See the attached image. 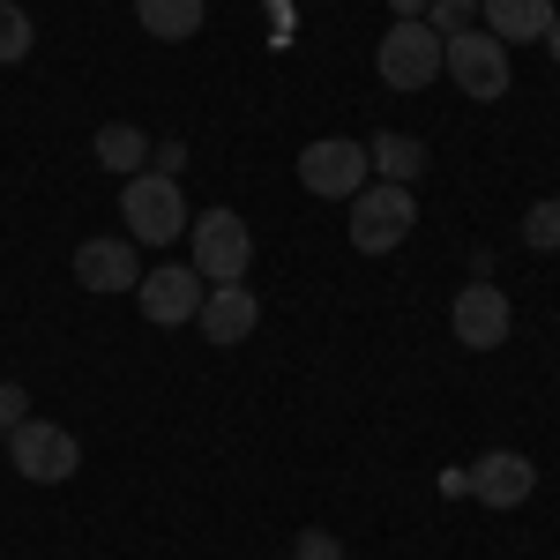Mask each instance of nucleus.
<instances>
[{
    "label": "nucleus",
    "mask_w": 560,
    "mask_h": 560,
    "mask_svg": "<svg viewBox=\"0 0 560 560\" xmlns=\"http://www.w3.org/2000/svg\"><path fill=\"white\" fill-rule=\"evenodd\" d=\"M187 247H195V277L202 284H247V261H255V232L240 224V210H202L187 224Z\"/></svg>",
    "instance_id": "f257e3e1"
},
{
    "label": "nucleus",
    "mask_w": 560,
    "mask_h": 560,
    "mask_svg": "<svg viewBox=\"0 0 560 560\" xmlns=\"http://www.w3.org/2000/svg\"><path fill=\"white\" fill-rule=\"evenodd\" d=\"M441 75H456V90H464V97L493 105V97H509V45L471 23V31L441 38Z\"/></svg>",
    "instance_id": "f03ea898"
},
{
    "label": "nucleus",
    "mask_w": 560,
    "mask_h": 560,
    "mask_svg": "<svg viewBox=\"0 0 560 560\" xmlns=\"http://www.w3.org/2000/svg\"><path fill=\"white\" fill-rule=\"evenodd\" d=\"M120 210H128V232L142 240V247H173L179 232L195 224L179 179H165V173H135L128 187H120Z\"/></svg>",
    "instance_id": "7ed1b4c3"
},
{
    "label": "nucleus",
    "mask_w": 560,
    "mask_h": 560,
    "mask_svg": "<svg viewBox=\"0 0 560 560\" xmlns=\"http://www.w3.org/2000/svg\"><path fill=\"white\" fill-rule=\"evenodd\" d=\"M8 464L31 486H68V478L83 471V448H75V433L52 427V419H23V427L8 433Z\"/></svg>",
    "instance_id": "20e7f679"
},
{
    "label": "nucleus",
    "mask_w": 560,
    "mask_h": 560,
    "mask_svg": "<svg viewBox=\"0 0 560 560\" xmlns=\"http://www.w3.org/2000/svg\"><path fill=\"white\" fill-rule=\"evenodd\" d=\"M419 224V210H411V187H359L351 195V247L359 255H388V247H404V232Z\"/></svg>",
    "instance_id": "39448f33"
},
{
    "label": "nucleus",
    "mask_w": 560,
    "mask_h": 560,
    "mask_svg": "<svg viewBox=\"0 0 560 560\" xmlns=\"http://www.w3.org/2000/svg\"><path fill=\"white\" fill-rule=\"evenodd\" d=\"M374 68H382L388 90H427L441 75V31H427L419 15L411 23H388L382 45H374Z\"/></svg>",
    "instance_id": "423d86ee"
},
{
    "label": "nucleus",
    "mask_w": 560,
    "mask_h": 560,
    "mask_svg": "<svg viewBox=\"0 0 560 560\" xmlns=\"http://www.w3.org/2000/svg\"><path fill=\"white\" fill-rule=\"evenodd\" d=\"M366 150L345 142V135H322V142H306L300 150V187L306 195H322V202H351L359 187H366Z\"/></svg>",
    "instance_id": "0eeeda50"
},
{
    "label": "nucleus",
    "mask_w": 560,
    "mask_h": 560,
    "mask_svg": "<svg viewBox=\"0 0 560 560\" xmlns=\"http://www.w3.org/2000/svg\"><path fill=\"white\" fill-rule=\"evenodd\" d=\"M448 329H456V345H471V351H501L509 329H516V306H509L501 284H464L456 306H448Z\"/></svg>",
    "instance_id": "6e6552de"
},
{
    "label": "nucleus",
    "mask_w": 560,
    "mask_h": 560,
    "mask_svg": "<svg viewBox=\"0 0 560 560\" xmlns=\"http://www.w3.org/2000/svg\"><path fill=\"white\" fill-rule=\"evenodd\" d=\"M135 300H142V314H150L158 329H179V322H195V314H202L210 284L195 277V261H187V269L173 261V269H150V277L135 284Z\"/></svg>",
    "instance_id": "1a4fd4ad"
},
{
    "label": "nucleus",
    "mask_w": 560,
    "mask_h": 560,
    "mask_svg": "<svg viewBox=\"0 0 560 560\" xmlns=\"http://www.w3.org/2000/svg\"><path fill=\"white\" fill-rule=\"evenodd\" d=\"M75 284H83V292H135V284H142L135 240H83V247H75Z\"/></svg>",
    "instance_id": "9d476101"
},
{
    "label": "nucleus",
    "mask_w": 560,
    "mask_h": 560,
    "mask_svg": "<svg viewBox=\"0 0 560 560\" xmlns=\"http://www.w3.org/2000/svg\"><path fill=\"white\" fill-rule=\"evenodd\" d=\"M261 322V300L247 292V284H210V300H202V314H195V329L210 337V345H247Z\"/></svg>",
    "instance_id": "9b49d317"
},
{
    "label": "nucleus",
    "mask_w": 560,
    "mask_h": 560,
    "mask_svg": "<svg viewBox=\"0 0 560 560\" xmlns=\"http://www.w3.org/2000/svg\"><path fill=\"white\" fill-rule=\"evenodd\" d=\"M530 486H538V464L516 456V448L478 456V471H471V493L486 501V509H523V501H530Z\"/></svg>",
    "instance_id": "f8f14e48"
},
{
    "label": "nucleus",
    "mask_w": 560,
    "mask_h": 560,
    "mask_svg": "<svg viewBox=\"0 0 560 560\" xmlns=\"http://www.w3.org/2000/svg\"><path fill=\"white\" fill-rule=\"evenodd\" d=\"M478 15L501 45H530L553 31V0H478Z\"/></svg>",
    "instance_id": "ddd939ff"
},
{
    "label": "nucleus",
    "mask_w": 560,
    "mask_h": 560,
    "mask_svg": "<svg viewBox=\"0 0 560 560\" xmlns=\"http://www.w3.org/2000/svg\"><path fill=\"white\" fill-rule=\"evenodd\" d=\"M366 165L388 179V187H411V179H427V142H411V135H374L366 142Z\"/></svg>",
    "instance_id": "4468645a"
},
{
    "label": "nucleus",
    "mask_w": 560,
    "mask_h": 560,
    "mask_svg": "<svg viewBox=\"0 0 560 560\" xmlns=\"http://www.w3.org/2000/svg\"><path fill=\"white\" fill-rule=\"evenodd\" d=\"M135 15H142V31H150V38H195V31H202V15H210V8H202V0H135Z\"/></svg>",
    "instance_id": "2eb2a0df"
},
{
    "label": "nucleus",
    "mask_w": 560,
    "mask_h": 560,
    "mask_svg": "<svg viewBox=\"0 0 560 560\" xmlns=\"http://www.w3.org/2000/svg\"><path fill=\"white\" fill-rule=\"evenodd\" d=\"M97 165H113V173H150V135L128 128V120H113V128H97Z\"/></svg>",
    "instance_id": "dca6fc26"
},
{
    "label": "nucleus",
    "mask_w": 560,
    "mask_h": 560,
    "mask_svg": "<svg viewBox=\"0 0 560 560\" xmlns=\"http://www.w3.org/2000/svg\"><path fill=\"white\" fill-rule=\"evenodd\" d=\"M31 45H38V31H31V15H23V8H0V68L31 60Z\"/></svg>",
    "instance_id": "f3484780"
},
{
    "label": "nucleus",
    "mask_w": 560,
    "mask_h": 560,
    "mask_svg": "<svg viewBox=\"0 0 560 560\" xmlns=\"http://www.w3.org/2000/svg\"><path fill=\"white\" fill-rule=\"evenodd\" d=\"M471 23H478V0H427V31H441V38H456Z\"/></svg>",
    "instance_id": "a211bd4d"
},
{
    "label": "nucleus",
    "mask_w": 560,
    "mask_h": 560,
    "mask_svg": "<svg viewBox=\"0 0 560 560\" xmlns=\"http://www.w3.org/2000/svg\"><path fill=\"white\" fill-rule=\"evenodd\" d=\"M523 240H530V247H560V202H530V217H523Z\"/></svg>",
    "instance_id": "6ab92c4d"
},
{
    "label": "nucleus",
    "mask_w": 560,
    "mask_h": 560,
    "mask_svg": "<svg viewBox=\"0 0 560 560\" xmlns=\"http://www.w3.org/2000/svg\"><path fill=\"white\" fill-rule=\"evenodd\" d=\"M292 560H345V546H337L329 530H300V546H292Z\"/></svg>",
    "instance_id": "aec40b11"
},
{
    "label": "nucleus",
    "mask_w": 560,
    "mask_h": 560,
    "mask_svg": "<svg viewBox=\"0 0 560 560\" xmlns=\"http://www.w3.org/2000/svg\"><path fill=\"white\" fill-rule=\"evenodd\" d=\"M23 404H31L23 388H15V382H0V433H15V427H23V419H31Z\"/></svg>",
    "instance_id": "412c9836"
},
{
    "label": "nucleus",
    "mask_w": 560,
    "mask_h": 560,
    "mask_svg": "<svg viewBox=\"0 0 560 560\" xmlns=\"http://www.w3.org/2000/svg\"><path fill=\"white\" fill-rule=\"evenodd\" d=\"M179 165H187V150H179V142H158V150H150V173L179 179Z\"/></svg>",
    "instance_id": "4be33fe9"
},
{
    "label": "nucleus",
    "mask_w": 560,
    "mask_h": 560,
    "mask_svg": "<svg viewBox=\"0 0 560 560\" xmlns=\"http://www.w3.org/2000/svg\"><path fill=\"white\" fill-rule=\"evenodd\" d=\"M411 15L427 23V0H396V23H411Z\"/></svg>",
    "instance_id": "5701e85b"
},
{
    "label": "nucleus",
    "mask_w": 560,
    "mask_h": 560,
    "mask_svg": "<svg viewBox=\"0 0 560 560\" xmlns=\"http://www.w3.org/2000/svg\"><path fill=\"white\" fill-rule=\"evenodd\" d=\"M546 45H553V60H560V8H553V31H546Z\"/></svg>",
    "instance_id": "b1692460"
},
{
    "label": "nucleus",
    "mask_w": 560,
    "mask_h": 560,
    "mask_svg": "<svg viewBox=\"0 0 560 560\" xmlns=\"http://www.w3.org/2000/svg\"><path fill=\"white\" fill-rule=\"evenodd\" d=\"M0 8H23V0H0Z\"/></svg>",
    "instance_id": "393cba45"
},
{
    "label": "nucleus",
    "mask_w": 560,
    "mask_h": 560,
    "mask_svg": "<svg viewBox=\"0 0 560 560\" xmlns=\"http://www.w3.org/2000/svg\"><path fill=\"white\" fill-rule=\"evenodd\" d=\"M553 8H560V0H553Z\"/></svg>",
    "instance_id": "a878e982"
}]
</instances>
